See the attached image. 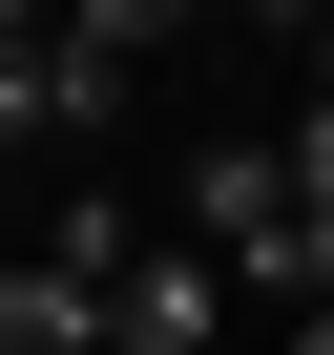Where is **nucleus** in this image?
I'll return each mask as SVG.
<instances>
[{"mask_svg":"<svg viewBox=\"0 0 334 355\" xmlns=\"http://www.w3.org/2000/svg\"><path fill=\"white\" fill-rule=\"evenodd\" d=\"M209 313H230V251H167V230H146V251H125V293H105V334H125V355H209Z\"/></svg>","mask_w":334,"mask_h":355,"instance_id":"f257e3e1","label":"nucleus"},{"mask_svg":"<svg viewBox=\"0 0 334 355\" xmlns=\"http://www.w3.org/2000/svg\"><path fill=\"white\" fill-rule=\"evenodd\" d=\"M0 355H125V334H105V272L21 251V272H0Z\"/></svg>","mask_w":334,"mask_h":355,"instance_id":"f03ea898","label":"nucleus"},{"mask_svg":"<svg viewBox=\"0 0 334 355\" xmlns=\"http://www.w3.org/2000/svg\"><path fill=\"white\" fill-rule=\"evenodd\" d=\"M272 230H292V167L272 146H209L188 167V251H272Z\"/></svg>","mask_w":334,"mask_h":355,"instance_id":"7ed1b4c3","label":"nucleus"},{"mask_svg":"<svg viewBox=\"0 0 334 355\" xmlns=\"http://www.w3.org/2000/svg\"><path fill=\"white\" fill-rule=\"evenodd\" d=\"M167 21H209V0H84V42L125 63V42H167Z\"/></svg>","mask_w":334,"mask_h":355,"instance_id":"20e7f679","label":"nucleus"},{"mask_svg":"<svg viewBox=\"0 0 334 355\" xmlns=\"http://www.w3.org/2000/svg\"><path fill=\"white\" fill-rule=\"evenodd\" d=\"M0 42H63V21H42V0H0Z\"/></svg>","mask_w":334,"mask_h":355,"instance_id":"39448f33","label":"nucleus"},{"mask_svg":"<svg viewBox=\"0 0 334 355\" xmlns=\"http://www.w3.org/2000/svg\"><path fill=\"white\" fill-rule=\"evenodd\" d=\"M292 355H334V313H292Z\"/></svg>","mask_w":334,"mask_h":355,"instance_id":"423d86ee","label":"nucleus"},{"mask_svg":"<svg viewBox=\"0 0 334 355\" xmlns=\"http://www.w3.org/2000/svg\"><path fill=\"white\" fill-rule=\"evenodd\" d=\"M313 84H334V21H313Z\"/></svg>","mask_w":334,"mask_h":355,"instance_id":"0eeeda50","label":"nucleus"}]
</instances>
